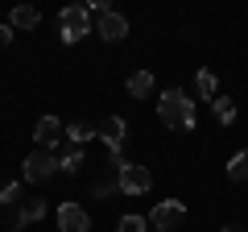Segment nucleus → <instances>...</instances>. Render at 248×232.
<instances>
[{
    "mask_svg": "<svg viewBox=\"0 0 248 232\" xmlns=\"http://www.w3.org/2000/svg\"><path fill=\"white\" fill-rule=\"evenodd\" d=\"M157 120L166 129H178V133H195L199 116H195V99L186 96L182 87H166L157 96Z\"/></svg>",
    "mask_w": 248,
    "mask_h": 232,
    "instance_id": "obj_1",
    "label": "nucleus"
},
{
    "mask_svg": "<svg viewBox=\"0 0 248 232\" xmlns=\"http://www.w3.org/2000/svg\"><path fill=\"white\" fill-rule=\"evenodd\" d=\"M46 215H50V203H46V195H29L25 203L13 207V232H21L25 224H42Z\"/></svg>",
    "mask_w": 248,
    "mask_h": 232,
    "instance_id": "obj_7",
    "label": "nucleus"
},
{
    "mask_svg": "<svg viewBox=\"0 0 248 232\" xmlns=\"http://www.w3.org/2000/svg\"><path fill=\"white\" fill-rule=\"evenodd\" d=\"M195 96L199 99H215V96H219V79H215L211 71H199L195 75Z\"/></svg>",
    "mask_w": 248,
    "mask_h": 232,
    "instance_id": "obj_17",
    "label": "nucleus"
},
{
    "mask_svg": "<svg viewBox=\"0 0 248 232\" xmlns=\"http://www.w3.org/2000/svg\"><path fill=\"white\" fill-rule=\"evenodd\" d=\"M112 195H120V187H116V162L108 158L104 174H99V179L91 182V199H112Z\"/></svg>",
    "mask_w": 248,
    "mask_h": 232,
    "instance_id": "obj_11",
    "label": "nucleus"
},
{
    "mask_svg": "<svg viewBox=\"0 0 248 232\" xmlns=\"http://www.w3.org/2000/svg\"><path fill=\"white\" fill-rule=\"evenodd\" d=\"M21 191H25V182H9V187H0V203H4V207H17L21 203Z\"/></svg>",
    "mask_w": 248,
    "mask_h": 232,
    "instance_id": "obj_20",
    "label": "nucleus"
},
{
    "mask_svg": "<svg viewBox=\"0 0 248 232\" xmlns=\"http://www.w3.org/2000/svg\"><path fill=\"white\" fill-rule=\"evenodd\" d=\"M54 174H58V153H50V149H33L21 162V182H29V187H42Z\"/></svg>",
    "mask_w": 248,
    "mask_h": 232,
    "instance_id": "obj_3",
    "label": "nucleus"
},
{
    "mask_svg": "<svg viewBox=\"0 0 248 232\" xmlns=\"http://www.w3.org/2000/svg\"><path fill=\"white\" fill-rule=\"evenodd\" d=\"M58 232H91V215H87V207L75 203V199L58 203Z\"/></svg>",
    "mask_w": 248,
    "mask_h": 232,
    "instance_id": "obj_8",
    "label": "nucleus"
},
{
    "mask_svg": "<svg viewBox=\"0 0 248 232\" xmlns=\"http://www.w3.org/2000/svg\"><path fill=\"white\" fill-rule=\"evenodd\" d=\"M13 42V25H9V21H4V25H0V50H4V46H9Z\"/></svg>",
    "mask_w": 248,
    "mask_h": 232,
    "instance_id": "obj_21",
    "label": "nucleus"
},
{
    "mask_svg": "<svg viewBox=\"0 0 248 232\" xmlns=\"http://www.w3.org/2000/svg\"><path fill=\"white\" fill-rule=\"evenodd\" d=\"M145 220H149V228H157V232H174V228L186 224V203L182 199H157Z\"/></svg>",
    "mask_w": 248,
    "mask_h": 232,
    "instance_id": "obj_6",
    "label": "nucleus"
},
{
    "mask_svg": "<svg viewBox=\"0 0 248 232\" xmlns=\"http://www.w3.org/2000/svg\"><path fill=\"white\" fill-rule=\"evenodd\" d=\"M95 137L104 141L108 158H112V162H120L124 141H128V120H124V116H104V120L95 125Z\"/></svg>",
    "mask_w": 248,
    "mask_h": 232,
    "instance_id": "obj_5",
    "label": "nucleus"
},
{
    "mask_svg": "<svg viewBox=\"0 0 248 232\" xmlns=\"http://www.w3.org/2000/svg\"><path fill=\"white\" fill-rule=\"evenodd\" d=\"M87 33H95V29H91L87 4H66V9L58 13V37H62L66 46H75V42H83Z\"/></svg>",
    "mask_w": 248,
    "mask_h": 232,
    "instance_id": "obj_2",
    "label": "nucleus"
},
{
    "mask_svg": "<svg viewBox=\"0 0 248 232\" xmlns=\"http://www.w3.org/2000/svg\"><path fill=\"white\" fill-rule=\"evenodd\" d=\"M116 232H149V220L145 215H120L116 220Z\"/></svg>",
    "mask_w": 248,
    "mask_h": 232,
    "instance_id": "obj_19",
    "label": "nucleus"
},
{
    "mask_svg": "<svg viewBox=\"0 0 248 232\" xmlns=\"http://www.w3.org/2000/svg\"><path fill=\"white\" fill-rule=\"evenodd\" d=\"M83 166H87V153H83L79 145H71V149L58 153V174H79Z\"/></svg>",
    "mask_w": 248,
    "mask_h": 232,
    "instance_id": "obj_14",
    "label": "nucleus"
},
{
    "mask_svg": "<svg viewBox=\"0 0 248 232\" xmlns=\"http://www.w3.org/2000/svg\"><path fill=\"white\" fill-rule=\"evenodd\" d=\"M211 116L219 120L223 129L236 125V99H232V96H215V99H211Z\"/></svg>",
    "mask_w": 248,
    "mask_h": 232,
    "instance_id": "obj_15",
    "label": "nucleus"
},
{
    "mask_svg": "<svg viewBox=\"0 0 248 232\" xmlns=\"http://www.w3.org/2000/svg\"><path fill=\"white\" fill-rule=\"evenodd\" d=\"M9 25H13V33H17V29H37L42 25V13H37L33 4H17V9L9 13Z\"/></svg>",
    "mask_w": 248,
    "mask_h": 232,
    "instance_id": "obj_12",
    "label": "nucleus"
},
{
    "mask_svg": "<svg viewBox=\"0 0 248 232\" xmlns=\"http://www.w3.org/2000/svg\"><path fill=\"white\" fill-rule=\"evenodd\" d=\"M223 232H240V228H236V224H228V228H223Z\"/></svg>",
    "mask_w": 248,
    "mask_h": 232,
    "instance_id": "obj_22",
    "label": "nucleus"
},
{
    "mask_svg": "<svg viewBox=\"0 0 248 232\" xmlns=\"http://www.w3.org/2000/svg\"><path fill=\"white\" fill-rule=\"evenodd\" d=\"M91 137H95V129H91V125H83V120H71V125H66V141H71V145H79V149H87V145H91Z\"/></svg>",
    "mask_w": 248,
    "mask_h": 232,
    "instance_id": "obj_16",
    "label": "nucleus"
},
{
    "mask_svg": "<svg viewBox=\"0 0 248 232\" xmlns=\"http://www.w3.org/2000/svg\"><path fill=\"white\" fill-rule=\"evenodd\" d=\"M116 187H120V195H145V191L153 187V174L149 166H137V162H116Z\"/></svg>",
    "mask_w": 248,
    "mask_h": 232,
    "instance_id": "obj_4",
    "label": "nucleus"
},
{
    "mask_svg": "<svg viewBox=\"0 0 248 232\" xmlns=\"http://www.w3.org/2000/svg\"><path fill=\"white\" fill-rule=\"evenodd\" d=\"M228 179H232V182H244V179H248V149L232 153V162H228Z\"/></svg>",
    "mask_w": 248,
    "mask_h": 232,
    "instance_id": "obj_18",
    "label": "nucleus"
},
{
    "mask_svg": "<svg viewBox=\"0 0 248 232\" xmlns=\"http://www.w3.org/2000/svg\"><path fill=\"white\" fill-rule=\"evenodd\" d=\"M124 87H128V96H133V99H149L157 83H153V75H149V71H133Z\"/></svg>",
    "mask_w": 248,
    "mask_h": 232,
    "instance_id": "obj_13",
    "label": "nucleus"
},
{
    "mask_svg": "<svg viewBox=\"0 0 248 232\" xmlns=\"http://www.w3.org/2000/svg\"><path fill=\"white\" fill-rule=\"evenodd\" d=\"M95 33L104 37V42H120V37L128 33V17L116 13V9H108L104 17H95Z\"/></svg>",
    "mask_w": 248,
    "mask_h": 232,
    "instance_id": "obj_10",
    "label": "nucleus"
},
{
    "mask_svg": "<svg viewBox=\"0 0 248 232\" xmlns=\"http://www.w3.org/2000/svg\"><path fill=\"white\" fill-rule=\"evenodd\" d=\"M62 137H66V125H62L58 116H42V120L33 125V141L42 145V149H54Z\"/></svg>",
    "mask_w": 248,
    "mask_h": 232,
    "instance_id": "obj_9",
    "label": "nucleus"
}]
</instances>
